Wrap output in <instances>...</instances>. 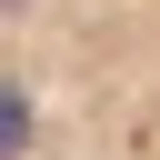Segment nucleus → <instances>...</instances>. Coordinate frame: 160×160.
<instances>
[{
  "label": "nucleus",
  "instance_id": "obj_1",
  "mask_svg": "<svg viewBox=\"0 0 160 160\" xmlns=\"http://www.w3.org/2000/svg\"><path fill=\"white\" fill-rule=\"evenodd\" d=\"M0 160H160V0H0Z\"/></svg>",
  "mask_w": 160,
  "mask_h": 160
}]
</instances>
